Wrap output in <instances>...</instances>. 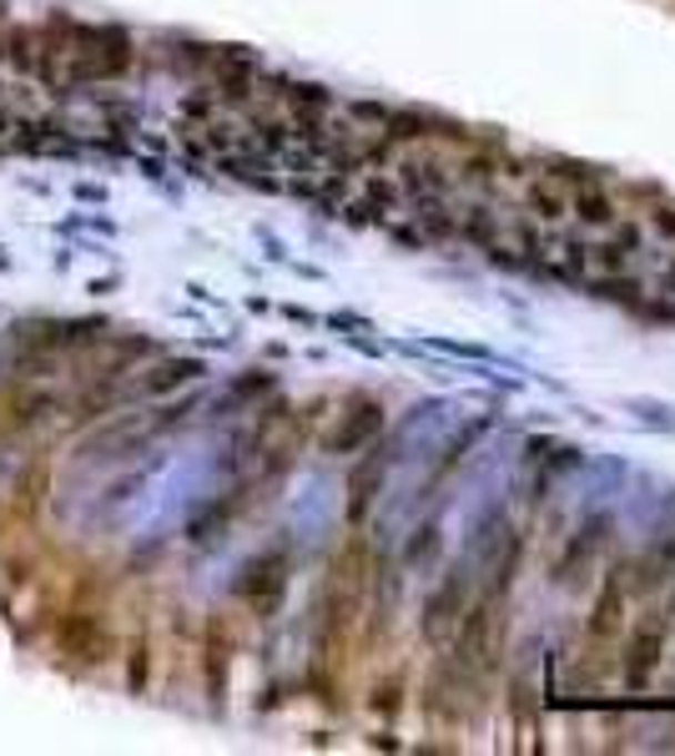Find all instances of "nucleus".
Masks as SVG:
<instances>
[{
  "mask_svg": "<svg viewBox=\"0 0 675 756\" xmlns=\"http://www.w3.org/2000/svg\"><path fill=\"white\" fill-rule=\"evenodd\" d=\"M232 591H238V601H248L252 611H262V615L273 611L288 591V545H268L262 555H252L238 571Z\"/></svg>",
  "mask_w": 675,
  "mask_h": 756,
  "instance_id": "f257e3e1",
  "label": "nucleus"
},
{
  "mask_svg": "<svg viewBox=\"0 0 675 756\" xmlns=\"http://www.w3.org/2000/svg\"><path fill=\"white\" fill-rule=\"evenodd\" d=\"M56 651L71 661H101V651H107V631H101L97 615H61L56 621Z\"/></svg>",
  "mask_w": 675,
  "mask_h": 756,
  "instance_id": "f03ea898",
  "label": "nucleus"
},
{
  "mask_svg": "<svg viewBox=\"0 0 675 756\" xmlns=\"http://www.w3.org/2000/svg\"><path fill=\"white\" fill-rule=\"evenodd\" d=\"M56 414V394L51 389H41V379H21V384L6 394V414H0V424L6 429H36L41 419Z\"/></svg>",
  "mask_w": 675,
  "mask_h": 756,
  "instance_id": "7ed1b4c3",
  "label": "nucleus"
},
{
  "mask_svg": "<svg viewBox=\"0 0 675 756\" xmlns=\"http://www.w3.org/2000/svg\"><path fill=\"white\" fill-rule=\"evenodd\" d=\"M379 429H383V409L373 404V399H363V404L353 409V414L323 439V450H328V454H353L359 444H369Z\"/></svg>",
  "mask_w": 675,
  "mask_h": 756,
  "instance_id": "20e7f679",
  "label": "nucleus"
},
{
  "mask_svg": "<svg viewBox=\"0 0 675 756\" xmlns=\"http://www.w3.org/2000/svg\"><path fill=\"white\" fill-rule=\"evenodd\" d=\"M202 363L197 359H167V363H157L152 373L142 379V394H172V389H182V384H192V379H202Z\"/></svg>",
  "mask_w": 675,
  "mask_h": 756,
  "instance_id": "39448f33",
  "label": "nucleus"
},
{
  "mask_svg": "<svg viewBox=\"0 0 675 756\" xmlns=\"http://www.w3.org/2000/svg\"><path fill=\"white\" fill-rule=\"evenodd\" d=\"M575 212H580L585 222H611V218H615V202L605 198V192H600V187L585 177V182L575 187Z\"/></svg>",
  "mask_w": 675,
  "mask_h": 756,
  "instance_id": "423d86ee",
  "label": "nucleus"
},
{
  "mask_svg": "<svg viewBox=\"0 0 675 756\" xmlns=\"http://www.w3.org/2000/svg\"><path fill=\"white\" fill-rule=\"evenodd\" d=\"M655 651H661V631H655V625H651V631H645V636L635 641V661H631V686H645V671H651L655 661H661V656H655Z\"/></svg>",
  "mask_w": 675,
  "mask_h": 756,
  "instance_id": "0eeeda50",
  "label": "nucleus"
},
{
  "mask_svg": "<svg viewBox=\"0 0 675 756\" xmlns=\"http://www.w3.org/2000/svg\"><path fill=\"white\" fill-rule=\"evenodd\" d=\"M403 187H409V192H444V177H439V167L409 162L403 167Z\"/></svg>",
  "mask_w": 675,
  "mask_h": 756,
  "instance_id": "6e6552de",
  "label": "nucleus"
},
{
  "mask_svg": "<svg viewBox=\"0 0 675 756\" xmlns=\"http://www.w3.org/2000/svg\"><path fill=\"white\" fill-rule=\"evenodd\" d=\"M147 671H152V651H147V641H137V646H131V661H127V686L147 691Z\"/></svg>",
  "mask_w": 675,
  "mask_h": 756,
  "instance_id": "1a4fd4ad",
  "label": "nucleus"
},
{
  "mask_svg": "<svg viewBox=\"0 0 675 756\" xmlns=\"http://www.w3.org/2000/svg\"><path fill=\"white\" fill-rule=\"evenodd\" d=\"M530 202H534V208H540V218H560V212H565V202H560L555 192H540V187H534V192H530Z\"/></svg>",
  "mask_w": 675,
  "mask_h": 756,
  "instance_id": "9d476101",
  "label": "nucleus"
},
{
  "mask_svg": "<svg viewBox=\"0 0 675 756\" xmlns=\"http://www.w3.org/2000/svg\"><path fill=\"white\" fill-rule=\"evenodd\" d=\"M655 228L671 232V238H675V218H671V212H655Z\"/></svg>",
  "mask_w": 675,
  "mask_h": 756,
  "instance_id": "9b49d317",
  "label": "nucleus"
},
{
  "mask_svg": "<svg viewBox=\"0 0 675 756\" xmlns=\"http://www.w3.org/2000/svg\"><path fill=\"white\" fill-rule=\"evenodd\" d=\"M0 67H6V21H0Z\"/></svg>",
  "mask_w": 675,
  "mask_h": 756,
  "instance_id": "f8f14e48",
  "label": "nucleus"
},
{
  "mask_svg": "<svg viewBox=\"0 0 675 756\" xmlns=\"http://www.w3.org/2000/svg\"><path fill=\"white\" fill-rule=\"evenodd\" d=\"M671 278H675V263H671Z\"/></svg>",
  "mask_w": 675,
  "mask_h": 756,
  "instance_id": "ddd939ff",
  "label": "nucleus"
}]
</instances>
